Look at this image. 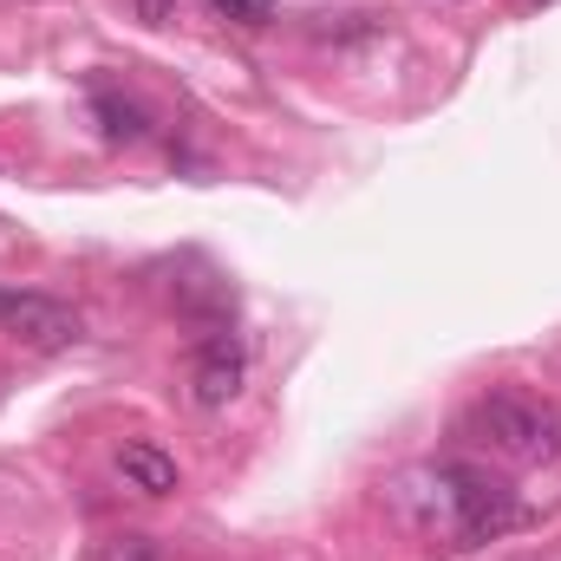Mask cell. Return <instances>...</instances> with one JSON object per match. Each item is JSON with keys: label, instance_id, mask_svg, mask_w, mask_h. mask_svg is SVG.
Listing matches in <instances>:
<instances>
[{"label": "cell", "instance_id": "8", "mask_svg": "<svg viewBox=\"0 0 561 561\" xmlns=\"http://www.w3.org/2000/svg\"><path fill=\"white\" fill-rule=\"evenodd\" d=\"M209 7H216L229 26H249V33H255V26H275V0H209Z\"/></svg>", "mask_w": 561, "mask_h": 561}, {"label": "cell", "instance_id": "7", "mask_svg": "<svg viewBox=\"0 0 561 561\" xmlns=\"http://www.w3.org/2000/svg\"><path fill=\"white\" fill-rule=\"evenodd\" d=\"M327 26H313L320 39H379L386 33V13H320Z\"/></svg>", "mask_w": 561, "mask_h": 561}, {"label": "cell", "instance_id": "4", "mask_svg": "<svg viewBox=\"0 0 561 561\" xmlns=\"http://www.w3.org/2000/svg\"><path fill=\"white\" fill-rule=\"evenodd\" d=\"M242 373H249L242 340H236V333H216V340H203L196 359H190V399H196L203 412H222V405L242 392Z\"/></svg>", "mask_w": 561, "mask_h": 561}, {"label": "cell", "instance_id": "6", "mask_svg": "<svg viewBox=\"0 0 561 561\" xmlns=\"http://www.w3.org/2000/svg\"><path fill=\"white\" fill-rule=\"evenodd\" d=\"M92 118H99V131H105L112 144H138L144 131H150L144 105H131V99H118V92H99V99H92Z\"/></svg>", "mask_w": 561, "mask_h": 561}, {"label": "cell", "instance_id": "2", "mask_svg": "<svg viewBox=\"0 0 561 561\" xmlns=\"http://www.w3.org/2000/svg\"><path fill=\"white\" fill-rule=\"evenodd\" d=\"M470 431H477V444H490L503 463H549L561 450V419L542 399H523V392H490V399H477Z\"/></svg>", "mask_w": 561, "mask_h": 561}, {"label": "cell", "instance_id": "9", "mask_svg": "<svg viewBox=\"0 0 561 561\" xmlns=\"http://www.w3.org/2000/svg\"><path fill=\"white\" fill-rule=\"evenodd\" d=\"M105 561H157V549L144 536H118V542H105Z\"/></svg>", "mask_w": 561, "mask_h": 561}, {"label": "cell", "instance_id": "10", "mask_svg": "<svg viewBox=\"0 0 561 561\" xmlns=\"http://www.w3.org/2000/svg\"><path fill=\"white\" fill-rule=\"evenodd\" d=\"M131 7H138V20H150V26H163L176 13V0H131Z\"/></svg>", "mask_w": 561, "mask_h": 561}, {"label": "cell", "instance_id": "3", "mask_svg": "<svg viewBox=\"0 0 561 561\" xmlns=\"http://www.w3.org/2000/svg\"><path fill=\"white\" fill-rule=\"evenodd\" d=\"M0 333L20 346V353H66L85 340V320L53 300V294H20V287H0Z\"/></svg>", "mask_w": 561, "mask_h": 561}, {"label": "cell", "instance_id": "5", "mask_svg": "<svg viewBox=\"0 0 561 561\" xmlns=\"http://www.w3.org/2000/svg\"><path fill=\"white\" fill-rule=\"evenodd\" d=\"M118 470H125V483L131 490H144V496H170L176 490V457L163 450V444H150V437H131L125 450H118Z\"/></svg>", "mask_w": 561, "mask_h": 561}, {"label": "cell", "instance_id": "1", "mask_svg": "<svg viewBox=\"0 0 561 561\" xmlns=\"http://www.w3.org/2000/svg\"><path fill=\"white\" fill-rule=\"evenodd\" d=\"M431 483H437V496H444V523H450V536H457L463 549L496 542V536H510V529L523 523L516 490H510L503 477L477 470V463H437Z\"/></svg>", "mask_w": 561, "mask_h": 561}]
</instances>
